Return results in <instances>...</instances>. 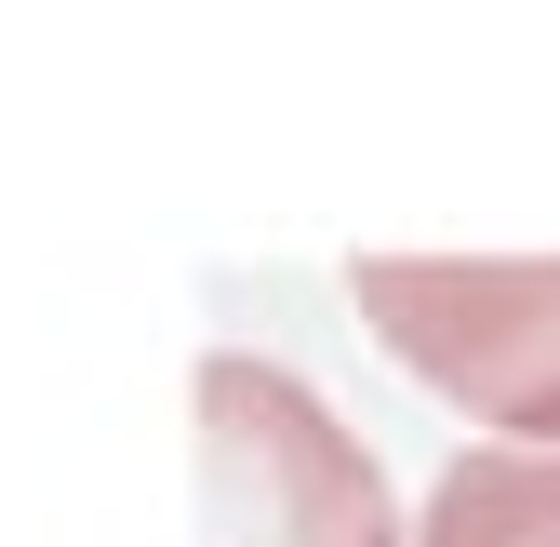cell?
<instances>
[{
  "label": "cell",
  "mask_w": 560,
  "mask_h": 547,
  "mask_svg": "<svg viewBox=\"0 0 560 547\" xmlns=\"http://www.w3.org/2000/svg\"><path fill=\"white\" fill-rule=\"evenodd\" d=\"M413 547H560V454H454Z\"/></svg>",
  "instance_id": "3957f363"
},
{
  "label": "cell",
  "mask_w": 560,
  "mask_h": 547,
  "mask_svg": "<svg viewBox=\"0 0 560 547\" xmlns=\"http://www.w3.org/2000/svg\"><path fill=\"white\" fill-rule=\"evenodd\" d=\"M200 481H214V547H400L387 467L334 428L307 374L254 348L200 361Z\"/></svg>",
  "instance_id": "7a4b0ae2"
},
{
  "label": "cell",
  "mask_w": 560,
  "mask_h": 547,
  "mask_svg": "<svg viewBox=\"0 0 560 547\" xmlns=\"http://www.w3.org/2000/svg\"><path fill=\"white\" fill-rule=\"evenodd\" d=\"M347 294L400 374L494 428V454H560V254H361Z\"/></svg>",
  "instance_id": "6da1fadb"
}]
</instances>
